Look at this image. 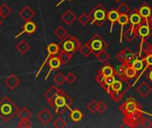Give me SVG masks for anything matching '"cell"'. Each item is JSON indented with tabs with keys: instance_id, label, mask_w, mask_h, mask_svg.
Returning a JSON list of instances; mask_svg holds the SVG:
<instances>
[{
	"instance_id": "48",
	"label": "cell",
	"mask_w": 152,
	"mask_h": 128,
	"mask_svg": "<svg viewBox=\"0 0 152 128\" xmlns=\"http://www.w3.org/2000/svg\"><path fill=\"white\" fill-rule=\"evenodd\" d=\"M65 1H66V0H61L59 3H57V4H56V7H58L60 4H62L63 2H65ZM69 1H74V0H69Z\"/></svg>"
},
{
	"instance_id": "20",
	"label": "cell",
	"mask_w": 152,
	"mask_h": 128,
	"mask_svg": "<svg viewBox=\"0 0 152 128\" xmlns=\"http://www.w3.org/2000/svg\"><path fill=\"white\" fill-rule=\"evenodd\" d=\"M136 92L141 97L147 98L152 93V86H151L147 82H142L136 87Z\"/></svg>"
},
{
	"instance_id": "4",
	"label": "cell",
	"mask_w": 152,
	"mask_h": 128,
	"mask_svg": "<svg viewBox=\"0 0 152 128\" xmlns=\"http://www.w3.org/2000/svg\"><path fill=\"white\" fill-rule=\"evenodd\" d=\"M72 99L61 89L59 91L55 98L53 99L52 104L50 105L52 108H53L54 112L57 115H61L62 113L65 112V110H71V105H72Z\"/></svg>"
},
{
	"instance_id": "31",
	"label": "cell",
	"mask_w": 152,
	"mask_h": 128,
	"mask_svg": "<svg viewBox=\"0 0 152 128\" xmlns=\"http://www.w3.org/2000/svg\"><path fill=\"white\" fill-rule=\"evenodd\" d=\"M53 34H54V36H55L58 39L61 40V39H63V38L68 35V31H67V29H66L63 26H59V27H57V28L54 29Z\"/></svg>"
},
{
	"instance_id": "39",
	"label": "cell",
	"mask_w": 152,
	"mask_h": 128,
	"mask_svg": "<svg viewBox=\"0 0 152 128\" xmlns=\"http://www.w3.org/2000/svg\"><path fill=\"white\" fill-rule=\"evenodd\" d=\"M117 9L119 12L120 14H122V13H124V14H129V12L131 11L130 10V7L125 2H121L120 4L117 7Z\"/></svg>"
},
{
	"instance_id": "29",
	"label": "cell",
	"mask_w": 152,
	"mask_h": 128,
	"mask_svg": "<svg viewBox=\"0 0 152 128\" xmlns=\"http://www.w3.org/2000/svg\"><path fill=\"white\" fill-rule=\"evenodd\" d=\"M58 56L61 60V65H65L67 64L73 57V54L69 53H67V52H64L62 50L60 51V53H58Z\"/></svg>"
},
{
	"instance_id": "35",
	"label": "cell",
	"mask_w": 152,
	"mask_h": 128,
	"mask_svg": "<svg viewBox=\"0 0 152 128\" xmlns=\"http://www.w3.org/2000/svg\"><path fill=\"white\" fill-rule=\"evenodd\" d=\"M79 52L81 53V54L85 57V58H88L93 53H92V50L89 46V45L87 43L84 44L83 45H81L80 49H79Z\"/></svg>"
},
{
	"instance_id": "10",
	"label": "cell",
	"mask_w": 152,
	"mask_h": 128,
	"mask_svg": "<svg viewBox=\"0 0 152 128\" xmlns=\"http://www.w3.org/2000/svg\"><path fill=\"white\" fill-rule=\"evenodd\" d=\"M115 58L120 61L121 64H130L134 60L135 53L129 47H125L115 55Z\"/></svg>"
},
{
	"instance_id": "42",
	"label": "cell",
	"mask_w": 152,
	"mask_h": 128,
	"mask_svg": "<svg viewBox=\"0 0 152 128\" xmlns=\"http://www.w3.org/2000/svg\"><path fill=\"white\" fill-rule=\"evenodd\" d=\"M107 104L103 102V101H99L97 102V112H99L100 114H102L106 111L107 110Z\"/></svg>"
},
{
	"instance_id": "23",
	"label": "cell",
	"mask_w": 152,
	"mask_h": 128,
	"mask_svg": "<svg viewBox=\"0 0 152 128\" xmlns=\"http://www.w3.org/2000/svg\"><path fill=\"white\" fill-rule=\"evenodd\" d=\"M61 20H62L66 25L70 26V25H72V24L76 21V20H77V18L76 14H75L71 10H67V11L61 15Z\"/></svg>"
},
{
	"instance_id": "15",
	"label": "cell",
	"mask_w": 152,
	"mask_h": 128,
	"mask_svg": "<svg viewBox=\"0 0 152 128\" xmlns=\"http://www.w3.org/2000/svg\"><path fill=\"white\" fill-rule=\"evenodd\" d=\"M47 65H48V68H49V72L45 76V80H46L48 78V77L51 74L52 71L57 70L61 66V60H60L59 56L58 55H53V56H51L49 58V60L47 61Z\"/></svg>"
},
{
	"instance_id": "6",
	"label": "cell",
	"mask_w": 152,
	"mask_h": 128,
	"mask_svg": "<svg viewBox=\"0 0 152 128\" xmlns=\"http://www.w3.org/2000/svg\"><path fill=\"white\" fill-rule=\"evenodd\" d=\"M59 45L61 50L71 54H75L77 51H79L81 47V43L76 36L68 34L63 39L61 40Z\"/></svg>"
},
{
	"instance_id": "49",
	"label": "cell",
	"mask_w": 152,
	"mask_h": 128,
	"mask_svg": "<svg viewBox=\"0 0 152 128\" xmlns=\"http://www.w3.org/2000/svg\"><path fill=\"white\" fill-rule=\"evenodd\" d=\"M149 24H150V25L152 27V14H151V18L149 19Z\"/></svg>"
},
{
	"instance_id": "26",
	"label": "cell",
	"mask_w": 152,
	"mask_h": 128,
	"mask_svg": "<svg viewBox=\"0 0 152 128\" xmlns=\"http://www.w3.org/2000/svg\"><path fill=\"white\" fill-rule=\"evenodd\" d=\"M125 65V71L123 76L126 77L127 79H132V78H135L138 77V71L133 67V65L130 64H124Z\"/></svg>"
},
{
	"instance_id": "32",
	"label": "cell",
	"mask_w": 152,
	"mask_h": 128,
	"mask_svg": "<svg viewBox=\"0 0 152 128\" xmlns=\"http://www.w3.org/2000/svg\"><path fill=\"white\" fill-rule=\"evenodd\" d=\"M17 117L20 119H29L32 117V113L27 108L23 107L17 112Z\"/></svg>"
},
{
	"instance_id": "28",
	"label": "cell",
	"mask_w": 152,
	"mask_h": 128,
	"mask_svg": "<svg viewBox=\"0 0 152 128\" xmlns=\"http://www.w3.org/2000/svg\"><path fill=\"white\" fill-rule=\"evenodd\" d=\"M16 49H17V51H18L21 55H24V54L30 49V45H29V44H28L25 40H20V41L16 45Z\"/></svg>"
},
{
	"instance_id": "43",
	"label": "cell",
	"mask_w": 152,
	"mask_h": 128,
	"mask_svg": "<svg viewBox=\"0 0 152 128\" xmlns=\"http://www.w3.org/2000/svg\"><path fill=\"white\" fill-rule=\"evenodd\" d=\"M17 127L20 128H29L31 127V123L29 119H20Z\"/></svg>"
},
{
	"instance_id": "46",
	"label": "cell",
	"mask_w": 152,
	"mask_h": 128,
	"mask_svg": "<svg viewBox=\"0 0 152 128\" xmlns=\"http://www.w3.org/2000/svg\"><path fill=\"white\" fill-rule=\"evenodd\" d=\"M146 78H147V79L151 82L152 84V68L151 69H150V70L147 72V74H146Z\"/></svg>"
},
{
	"instance_id": "40",
	"label": "cell",
	"mask_w": 152,
	"mask_h": 128,
	"mask_svg": "<svg viewBox=\"0 0 152 128\" xmlns=\"http://www.w3.org/2000/svg\"><path fill=\"white\" fill-rule=\"evenodd\" d=\"M97 102H96L95 100H92L86 105V109L93 114L97 112Z\"/></svg>"
},
{
	"instance_id": "13",
	"label": "cell",
	"mask_w": 152,
	"mask_h": 128,
	"mask_svg": "<svg viewBox=\"0 0 152 128\" xmlns=\"http://www.w3.org/2000/svg\"><path fill=\"white\" fill-rule=\"evenodd\" d=\"M132 65H133V67L140 73L139 75H138V77L136 78V79H135V81H134V83L132 85V86H134L137 82H138V80L141 78V77H142V70L144 69V67H145V61H144V57H139L138 55H137V57H135L134 58V60L133 61V62L131 63Z\"/></svg>"
},
{
	"instance_id": "8",
	"label": "cell",
	"mask_w": 152,
	"mask_h": 128,
	"mask_svg": "<svg viewBox=\"0 0 152 128\" xmlns=\"http://www.w3.org/2000/svg\"><path fill=\"white\" fill-rule=\"evenodd\" d=\"M87 44L89 45V46H90V48L92 50V53L94 55L98 54L99 53H101L102 51H105L107 46H108L107 42L99 34L94 35L90 38V40L87 42Z\"/></svg>"
},
{
	"instance_id": "37",
	"label": "cell",
	"mask_w": 152,
	"mask_h": 128,
	"mask_svg": "<svg viewBox=\"0 0 152 128\" xmlns=\"http://www.w3.org/2000/svg\"><path fill=\"white\" fill-rule=\"evenodd\" d=\"M145 54H146V56L144 57L145 67H144V69H143L142 72V76L143 75V73L145 72L146 69H151L152 68V54L151 53H145Z\"/></svg>"
},
{
	"instance_id": "51",
	"label": "cell",
	"mask_w": 152,
	"mask_h": 128,
	"mask_svg": "<svg viewBox=\"0 0 152 128\" xmlns=\"http://www.w3.org/2000/svg\"><path fill=\"white\" fill-rule=\"evenodd\" d=\"M2 24H3V21H2V20H0V27H1V26H2Z\"/></svg>"
},
{
	"instance_id": "5",
	"label": "cell",
	"mask_w": 152,
	"mask_h": 128,
	"mask_svg": "<svg viewBox=\"0 0 152 128\" xmlns=\"http://www.w3.org/2000/svg\"><path fill=\"white\" fill-rule=\"evenodd\" d=\"M89 17L91 25L95 24L102 27L104 25L106 20H108V11L102 4H98L92 9L89 13Z\"/></svg>"
},
{
	"instance_id": "14",
	"label": "cell",
	"mask_w": 152,
	"mask_h": 128,
	"mask_svg": "<svg viewBox=\"0 0 152 128\" xmlns=\"http://www.w3.org/2000/svg\"><path fill=\"white\" fill-rule=\"evenodd\" d=\"M37 24L34 21H32L31 20H27L22 25V31L20 32L18 35H16L15 38H18L22 34H28V35L31 36V35H33L37 31Z\"/></svg>"
},
{
	"instance_id": "33",
	"label": "cell",
	"mask_w": 152,
	"mask_h": 128,
	"mask_svg": "<svg viewBox=\"0 0 152 128\" xmlns=\"http://www.w3.org/2000/svg\"><path fill=\"white\" fill-rule=\"evenodd\" d=\"M108 94L111 97V99H112L115 102H121L122 99L124 98V95H125V94H122V93H120V92H118V91H115V90H112V89L110 90V92H109Z\"/></svg>"
},
{
	"instance_id": "41",
	"label": "cell",
	"mask_w": 152,
	"mask_h": 128,
	"mask_svg": "<svg viewBox=\"0 0 152 128\" xmlns=\"http://www.w3.org/2000/svg\"><path fill=\"white\" fill-rule=\"evenodd\" d=\"M53 127L63 128L67 127V123H66V121L62 118H58L57 119H55V121L53 122Z\"/></svg>"
},
{
	"instance_id": "22",
	"label": "cell",
	"mask_w": 152,
	"mask_h": 128,
	"mask_svg": "<svg viewBox=\"0 0 152 128\" xmlns=\"http://www.w3.org/2000/svg\"><path fill=\"white\" fill-rule=\"evenodd\" d=\"M60 90H61V89H60L58 86H52L44 94V97L46 99V102H47V103H48L49 105L52 104L53 99L55 98V96L57 95V94L59 93Z\"/></svg>"
},
{
	"instance_id": "25",
	"label": "cell",
	"mask_w": 152,
	"mask_h": 128,
	"mask_svg": "<svg viewBox=\"0 0 152 128\" xmlns=\"http://www.w3.org/2000/svg\"><path fill=\"white\" fill-rule=\"evenodd\" d=\"M35 15H36L35 12H34L29 6H28V5L25 6L24 8H22V9L19 12V16H20L22 20H24L25 21L30 20Z\"/></svg>"
},
{
	"instance_id": "9",
	"label": "cell",
	"mask_w": 152,
	"mask_h": 128,
	"mask_svg": "<svg viewBox=\"0 0 152 128\" xmlns=\"http://www.w3.org/2000/svg\"><path fill=\"white\" fill-rule=\"evenodd\" d=\"M128 80L129 79H127L124 76L116 75V79L113 82V84L111 85L110 89L120 92L122 94H126L132 87V85L129 83Z\"/></svg>"
},
{
	"instance_id": "17",
	"label": "cell",
	"mask_w": 152,
	"mask_h": 128,
	"mask_svg": "<svg viewBox=\"0 0 152 128\" xmlns=\"http://www.w3.org/2000/svg\"><path fill=\"white\" fill-rule=\"evenodd\" d=\"M136 11L145 21H149V19L152 14V8L150 4H148L147 3H142L139 6V8L136 9Z\"/></svg>"
},
{
	"instance_id": "30",
	"label": "cell",
	"mask_w": 152,
	"mask_h": 128,
	"mask_svg": "<svg viewBox=\"0 0 152 128\" xmlns=\"http://www.w3.org/2000/svg\"><path fill=\"white\" fill-rule=\"evenodd\" d=\"M12 13V8L5 3L0 5V16L3 19H6Z\"/></svg>"
},
{
	"instance_id": "21",
	"label": "cell",
	"mask_w": 152,
	"mask_h": 128,
	"mask_svg": "<svg viewBox=\"0 0 152 128\" xmlns=\"http://www.w3.org/2000/svg\"><path fill=\"white\" fill-rule=\"evenodd\" d=\"M4 83V85H5L10 90H14V89L20 85V79L17 76H15V75H13V74H11V75H9L8 77L5 78Z\"/></svg>"
},
{
	"instance_id": "3",
	"label": "cell",
	"mask_w": 152,
	"mask_h": 128,
	"mask_svg": "<svg viewBox=\"0 0 152 128\" xmlns=\"http://www.w3.org/2000/svg\"><path fill=\"white\" fill-rule=\"evenodd\" d=\"M19 110V107L7 96L0 101V118L4 123L12 119L17 115Z\"/></svg>"
},
{
	"instance_id": "47",
	"label": "cell",
	"mask_w": 152,
	"mask_h": 128,
	"mask_svg": "<svg viewBox=\"0 0 152 128\" xmlns=\"http://www.w3.org/2000/svg\"><path fill=\"white\" fill-rule=\"evenodd\" d=\"M143 51H144V53H151L152 54V45H148V47L146 49H144Z\"/></svg>"
},
{
	"instance_id": "34",
	"label": "cell",
	"mask_w": 152,
	"mask_h": 128,
	"mask_svg": "<svg viewBox=\"0 0 152 128\" xmlns=\"http://www.w3.org/2000/svg\"><path fill=\"white\" fill-rule=\"evenodd\" d=\"M77 20L79 22V24L81 26H86L88 23H90V17H89V14H87L86 12H82L78 18H77Z\"/></svg>"
},
{
	"instance_id": "18",
	"label": "cell",
	"mask_w": 152,
	"mask_h": 128,
	"mask_svg": "<svg viewBox=\"0 0 152 128\" xmlns=\"http://www.w3.org/2000/svg\"><path fill=\"white\" fill-rule=\"evenodd\" d=\"M53 118V113H52L48 109H46V108L43 109V110L38 113V115H37V119H38L44 126L48 125V124L52 121Z\"/></svg>"
},
{
	"instance_id": "45",
	"label": "cell",
	"mask_w": 152,
	"mask_h": 128,
	"mask_svg": "<svg viewBox=\"0 0 152 128\" xmlns=\"http://www.w3.org/2000/svg\"><path fill=\"white\" fill-rule=\"evenodd\" d=\"M140 127L146 128L152 127V121L150 118H147L144 117L142 118V123H141V126Z\"/></svg>"
},
{
	"instance_id": "16",
	"label": "cell",
	"mask_w": 152,
	"mask_h": 128,
	"mask_svg": "<svg viewBox=\"0 0 152 128\" xmlns=\"http://www.w3.org/2000/svg\"><path fill=\"white\" fill-rule=\"evenodd\" d=\"M115 79H116V75L105 77V78H97V79H95V81L101 86L102 88H103L107 92V94H109L110 87H111V85L113 84Z\"/></svg>"
},
{
	"instance_id": "7",
	"label": "cell",
	"mask_w": 152,
	"mask_h": 128,
	"mask_svg": "<svg viewBox=\"0 0 152 128\" xmlns=\"http://www.w3.org/2000/svg\"><path fill=\"white\" fill-rule=\"evenodd\" d=\"M137 36L141 39V43L139 45V52H138L137 55L139 57H142V53L143 51V45H147L148 39L150 38L151 36H152V27L149 24V21L144 20L142 22V24L138 29Z\"/></svg>"
},
{
	"instance_id": "12",
	"label": "cell",
	"mask_w": 152,
	"mask_h": 128,
	"mask_svg": "<svg viewBox=\"0 0 152 128\" xmlns=\"http://www.w3.org/2000/svg\"><path fill=\"white\" fill-rule=\"evenodd\" d=\"M114 75H116V69H114V67L111 64L105 62L104 65H102L98 70L95 79L105 78V77H110V76H114Z\"/></svg>"
},
{
	"instance_id": "2",
	"label": "cell",
	"mask_w": 152,
	"mask_h": 128,
	"mask_svg": "<svg viewBox=\"0 0 152 128\" xmlns=\"http://www.w3.org/2000/svg\"><path fill=\"white\" fill-rule=\"evenodd\" d=\"M129 28L124 33V37H126L127 42H133L135 37H137V32L139 27L142 24L144 20L142 18V16L138 13L136 9L133 10L131 12H129Z\"/></svg>"
},
{
	"instance_id": "27",
	"label": "cell",
	"mask_w": 152,
	"mask_h": 128,
	"mask_svg": "<svg viewBox=\"0 0 152 128\" xmlns=\"http://www.w3.org/2000/svg\"><path fill=\"white\" fill-rule=\"evenodd\" d=\"M84 118L83 112L79 109H74L70 110V114H69V118L75 122V123H79Z\"/></svg>"
},
{
	"instance_id": "1",
	"label": "cell",
	"mask_w": 152,
	"mask_h": 128,
	"mask_svg": "<svg viewBox=\"0 0 152 128\" xmlns=\"http://www.w3.org/2000/svg\"><path fill=\"white\" fill-rule=\"evenodd\" d=\"M119 110L123 115V123L127 127H139L144 118L143 115L146 114L142 105L133 96L119 106Z\"/></svg>"
},
{
	"instance_id": "11",
	"label": "cell",
	"mask_w": 152,
	"mask_h": 128,
	"mask_svg": "<svg viewBox=\"0 0 152 128\" xmlns=\"http://www.w3.org/2000/svg\"><path fill=\"white\" fill-rule=\"evenodd\" d=\"M46 51H47V56H46L45 60L44 61V62L42 63V65H41L40 69H38V71L37 72V74H36V76H37V77H38V75L40 74V72H41V70L43 69L44 66L47 63V61L49 60V58H50L51 56H53V55H58V53H60V51H61V48H60L59 44H56V43H51V44H49V45L46 46Z\"/></svg>"
},
{
	"instance_id": "38",
	"label": "cell",
	"mask_w": 152,
	"mask_h": 128,
	"mask_svg": "<svg viewBox=\"0 0 152 128\" xmlns=\"http://www.w3.org/2000/svg\"><path fill=\"white\" fill-rule=\"evenodd\" d=\"M95 56L97 57L98 61H102V62H103V63L107 62V61L110 59V55L106 52V50H105V51H102V52H101V53H99L96 54Z\"/></svg>"
},
{
	"instance_id": "44",
	"label": "cell",
	"mask_w": 152,
	"mask_h": 128,
	"mask_svg": "<svg viewBox=\"0 0 152 128\" xmlns=\"http://www.w3.org/2000/svg\"><path fill=\"white\" fill-rule=\"evenodd\" d=\"M77 80V76L73 72H69L66 75V81L69 84H73Z\"/></svg>"
},
{
	"instance_id": "50",
	"label": "cell",
	"mask_w": 152,
	"mask_h": 128,
	"mask_svg": "<svg viewBox=\"0 0 152 128\" xmlns=\"http://www.w3.org/2000/svg\"><path fill=\"white\" fill-rule=\"evenodd\" d=\"M122 1H123V0H114V2H115V3H118V4H120Z\"/></svg>"
},
{
	"instance_id": "19",
	"label": "cell",
	"mask_w": 152,
	"mask_h": 128,
	"mask_svg": "<svg viewBox=\"0 0 152 128\" xmlns=\"http://www.w3.org/2000/svg\"><path fill=\"white\" fill-rule=\"evenodd\" d=\"M119 15H120V13L117 8H113L108 12V20L110 21V35L112 34L114 25L116 23H118V20Z\"/></svg>"
},
{
	"instance_id": "24",
	"label": "cell",
	"mask_w": 152,
	"mask_h": 128,
	"mask_svg": "<svg viewBox=\"0 0 152 128\" xmlns=\"http://www.w3.org/2000/svg\"><path fill=\"white\" fill-rule=\"evenodd\" d=\"M118 23L120 25V39H119V43H122L123 40V37H124V27L129 24V15L128 14H120L118 20Z\"/></svg>"
},
{
	"instance_id": "36",
	"label": "cell",
	"mask_w": 152,
	"mask_h": 128,
	"mask_svg": "<svg viewBox=\"0 0 152 128\" xmlns=\"http://www.w3.org/2000/svg\"><path fill=\"white\" fill-rule=\"evenodd\" d=\"M53 81L57 86H62L66 82V76L63 73L60 72L53 77Z\"/></svg>"
}]
</instances>
